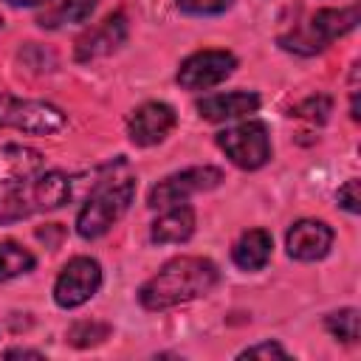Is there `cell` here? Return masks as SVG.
Here are the masks:
<instances>
[{"instance_id": "cell-1", "label": "cell", "mask_w": 361, "mask_h": 361, "mask_svg": "<svg viewBox=\"0 0 361 361\" xmlns=\"http://www.w3.org/2000/svg\"><path fill=\"white\" fill-rule=\"evenodd\" d=\"M220 279V271L206 257H178L169 259L152 279L138 290V299L147 310H169L192 299L206 296Z\"/></svg>"}, {"instance_id": "cell-2", "label": "cell", "mask_w": 361, "mask_h": 361, "mask_svg": "<svg viewBox=\"0 0 361 361\" xmlns=\"http://www.w3.org/2000/svg\"><path fill=\"white\" fill-rule=\"evenodd\" d=\"M71 200V178L62 172H39L23 183L0 203V223L20 220L37 212L59 209Z\"/></svg>"}, {"instance_id": "cell-3", "label": "cell", "mask_w": 361, "mask_h": 361, "mask_svg": "<svg viewBox=\"0 0 361 361\" xmlns=\"http://www.w3.org/2000/svg\"><path fill=\"white\" fill-rule=\"evenodd\" d=\"M135 197V178H110L107 183H102L87 203L82 206L79 217H76V231L85 240H96L102 237L133 203Z\"/></svg>"}, {"instance_id": "cell-4", "label": "cell", "mask_w": 361, "mask_h": 361, "mask_svg": "<svg viewBox=\"0 0 361 361\" xmlns=\"http://www.w3.org/2000/svg\"><path fill=\"white\" fill-rule=\"evenodd\" d=\"M358 3L347 6V8H322L316 11L302 28H296L293 34L288 37H279V45L285 51H293V54H319L324 51L336 37H344L347 31L355 28L358 23Z\"/></svg>"}, {"instance_id": "cell-5", "label": "cell", "mask_w": 361, "mask_h": 361, "mask_svg": "<svg viewBox=\"0 0 361 361\" xmlns=\"http://www.w3.org/2000/svg\"><path fill=\"white\" fill-rule=\"evenodd\" d=\"M0 127H14L28 135H51L65 127V113L48 102L14 99L0 87Z\"/></svg>"}, {"instance_id": "cell-6", "label": "cell", "mask_w": 361, "mask_h": 361, "mask_svg": "<svg viewBox=\"0 0 361 361\" xmlns=\"http://www.w3.org/2000/svg\"><path fill=\"white\" fill-rule=\"evenodd\" d=\"M220 149L240 169H259L271 158V135L262 121H243L217 135Z\"/></svg>"}, {"instance_id": "cell-7", "label": "cell", "mask_w": 361, "mask_h": 361, "mask_svg": "<svg viewBox=\"0 0 361 361\" xmlns=\"http://www.w3.org/2000/svg\"><path fill=\"white\" fill-rule=\"evenodd\" d=\"M220 180H223V172L217 166H192V169H183V172H175V175L158 180L149 189L147 203L152 209H169V206L186 203V197H192L197 192H209V189L220 186Z\"/></svg>"}, {"instance_id": "cell-8", "label": "cell", "mask_w": 361, "mask_h": 361, "mask_svg": "<svg viewBox=\"0 0 361 361\" xmlns=\"http://www.w3.org/2000/svg\"><path fill=\"white\" fill-rule=\"evenodd\" d=\"M102 288V268L90 257H73L54 282V299L59 307H79Z\"/></svg>"}, {"instance_id": "cell-9", "label": "cell", "mask_w": 361, "mask_h": 361, "mask_svg": "<svg viewBox=\"0 0 361 361\" xmlns=\"http://www.w3.org/2000/svg\"><path fill=\"white\" fill-rule=\"evenodd\" d=\"M234 68L237 59L228 51H197L178 68V85L186 90H209L228 79Z\"/></svg>"}, {"instance_id": "cell-10", "label": "cell", "mask_w": 361, "mask_h": 361, "mask_svg": "<svg viewBox=\"0 0 361 361\" xmlns=\"http://www.w3.org/2000/svg\"><path fill=\"white\" fill-rule=\"evenodd\" d=\"M175 121H178V116H175V110L169 104L144 102L141 107L133 110V116L127 121V135L138 147H152V144H158V141H164L169 135Z\"/></svg>"}, {"instance_id": "cell-11", "label": "cell", "mask_w": 361, "mask_h": 361, "mask_svg": "<svg viewBox=\"0 0 361 361\" xmlns=\"http://www.w3.org/2000/svg\"><path fill=\"white\" fill-rule=\"evenodd\" d=\"M333 245V228L322 220H299L288 228L285 237V248L293 259L302 262H313L322 259Z\"/></svg>"}, {"instance_id": "cell-12", "label": "cell", "mask_w": 361, "mask_h": 361, "mask_svg": "<svg viewBox=\"0 0 361 361\" xmlns=\"http://www.w3.org/2000/svg\"><path fill=\"white\" fill-rule=\"evenodd\" d=\"M127 39V17L121 11L104 17L96 28H90L79 42H76V59L79 62H90L96 56L113 54L121 42Z\"/></svg>"}, {"instance_id": "cell-13", "label": "cell", "mask_w": 361, "mask_h": 361, "mask_svg": "<svg viewBox=\"0 0 361 361\" xmlns=\"http://www.w3.org/2000/svg\"><path fill=\"white\" fill-rule=\"evenodd\" d=\"M45 169V155L34 147H0V183H23Z\"/></svg>"}, {"instance_id": "cell-14", "label": "cell", "mask_w": 361, "mask_h": 361, "mask_svg": "<svg viewBox=\"0 0 361 361\" xmlns=\"http://www.w3.org/2000/svg\"><path fill=\"white\" fill-rule=\"evenodd\" d=\"M259 107V96L248 93V90H234V93H217V96H206L203 102H197V110L203 118L209 121H226V118H240L248 116Z\"/></svg>"}, {"instance_id": "cell-15", "label": "cell", "mask_w": 361, "mask_h": 361, "mask_svg": "<svg viewBox=\"0 0 361 361\" xmlns=\"http://www.w3.org/2000/svg\"><path fill=\"white\" fill-rule=\"evenodd\" d=\"M195 231V209L186 206V203H178V206H169L155 223H152V243H183L189 240Z\"/></svg>"}, {"instance_id": "cell-16", "label": "cell", "mask_w": 361, "mask_h": 361, "mask_svg": "<svg viewBox=\"0 0 361 361\" xmlns=\"http://www.w3.org/2000/svg\"><path fill=\"white\" fill-rule=\"evenodd\" d=\"M271 248H274L271 234H268L265 228H251V231H245V234L234 243L231 259H234L237 268H243V271H259V268H265V262L271 259Z\"/></svg>"}, {"instance_id": "cell-17", "label": "cell", "mask_w": 361, "mask_h": 361, "mask_svg": "<svg viewBox=\"0 0 361 361\" xmlns=\"http://www.w3.org/2000/svg\"><path fill=\"white\" fill-rule=\"evenodd\" d=\"M96 6H99V0H62L56 8H51L48 14L39 17V25L42 28H59V25L85 23Z\"/></svg>"}, {"instance_id": "cell-18", "label": "cell", "mask_w": 361, "mask_h": 361, "mask_svg": "<svg viewBox=\"0 0 361 361\" xmlns=\"http://www.w3.org/2000/svg\"><path fill=\"white\" fill-rule=\"evenodd\" d=\"M34 268V254L17 243H0V282L28 274Z\"/></svg>"}, {"instance_id": "cell-19", "label": "cell", "mask_w": 361, "mask_h": 361, "mask_svg": "<svg viewBox=\"0 0 361 361\" xmlns=\"http://www.w3.org/2000/svg\"><path fill=\"white\" fill-rule=\"evenodd\" d=\"M324 327H327L336 338L353 344V341H358V310H355V307H344V310H338V313H330V316L324 319Z\"/></svg>"}, {"instance_id": "cell-20", "label": "cell", "mask_w": 361, "mask_h": 361, "mask_svg": "<svg viewBox=\"0 0 361 361\" xmlns=\"http://www.w3.org/2000/svg\"><path fill=\"white\" fill-rule=\"evenodd\" d=\"M107 336H110V327L102 322H76L68 330V341L73 347H93V344H102Z\"/></svg>"}, {"instance_id": "cell-21", "label": "cell", "mask_w": 361, "mask_h": 361, "mask_svg": "<svg viewBox=\"0 0 361 361\" xmlns=\"http://www.w3.org/2000/svg\"><path fill=\"white\" fill-rule=\"evenodd\" d=\"M234 0H178V8L186 14H223Z\"/></svg>"}, {"instance_id": "cell-22", "label": "cell", "mask_w": 361, "mask_h": 361, "mask_svg": "<svg viewBox=\"0 0 361 361\" xmlns=\"http://www.w3.org/2000/svg\"><path fill=\"white\" fill-rule=\"evenodd\" d=\"M327 113H330V99L327 96H313V99H307L305 104L296 107V116H305L316 124H322L327 118Z\"/></svg>"}, {"instance_id": "cell-23", "label": "cell", "mask_w": 361, "mask_h": 361, "mask_svg": "<svg viewBox=\"0 0 361 361\" xmlns=\"http://www.w3.org/2000/svg\"><path fill=\"white\" fill-rule=\"evenodd\" d=\"M240 358H288V350L276 341H262V344H254V347H245L240 353Z\"/></svg>"}, {"instance_id": "cell-24", "label": "cell", "mask_w": 361, "mask_h": 361, "mask_svg": "<svg viewBox=\"0 0 361 361\" xmlns=\"http://www.w3.org/2000/svg\"><path fill=\"white\" fill-rule=\"evenodd\" d=\"M336 200H338V206H341V209H347L350 214H355V212L361 209V192H358V180H355V178H353V180H347V183L338 189Z\"/></svg>"}, {"instance_id": "cell-25", "label": "cell", "mask_w": 361, "mask_h": 361, "mask_svg": "<svg viewBox=\"0 0 361 361\" xmlns=\"http://www.w3.org/2000/svg\"><path fill=\"white\" fill-rule=\"evenodd\" d=\"M6 358H42V353L39 350H23V347H17V350H6Z\"/></svg>"}, {"instance_id": "cell-26", "label": "cell", "mask_w": 361, "mask_h": 361, "mask_svg": "<svg viewBox=\"0 0 361 361\" xmlns=\"http://www.w3.org/2000/svg\"><path fill=\"white\" fill-rule=\"evenodd\" d=\"M6 3H11V6H39L45 0H6Z\"/></svg>"}, {"instance_id": "cell-27", "label": "cell", "mask_w": 361, "mask_h": 361, "mask_svg": "<svg viewBox=\"0 0 361 361\" xmlns=\"http://www.w3.org/2000/svg\"><path fill=\"white\" fill-rule=\"evenodd\" d=\"M0 28H3V17H0Z\"/></svg>"}]
</instances>
